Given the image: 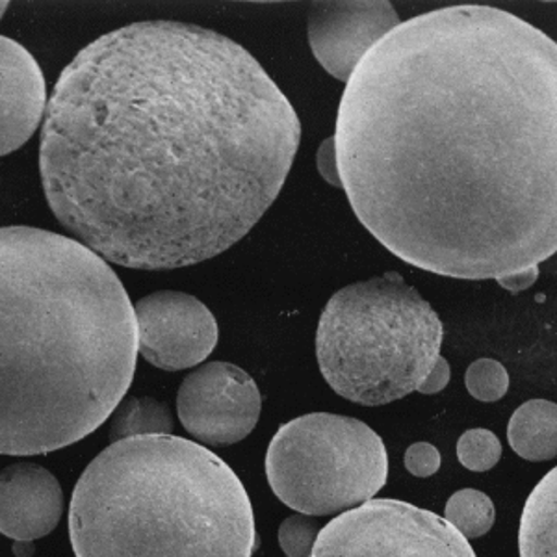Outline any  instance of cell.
Wrapping results in <instances>:
<instances>
[{"label":"cell","instance_id":"cell-1","mask_svg":"<svg viewBox=\"0 0 557 557\" xmlns=\"http://www.w3.org/2000/svg\"><path fill=\"white\" fill-rule=\"evenodd\" d=\"M359 222L411 267L500 278L557 253V44L491 7L399 23L335 131Z\"/></svg>","mask_w":557,"mask_h":557},{"label":"cell","instance_id":"cell-2","mask_svg":"<svg viewBox=\"0 0 557 557\" xmlns=\"http://www.w3.org/2000/svg\"><path fill=\"white\" fill-rule=\"evenodd\" d=\"M301 125L233 39L178 21L104 34L58 78L39 173L58 222L99 257L175 270L227 251L277 199Z\"/></svg>","mask_w":557,"mask_h":557},{"label":"cell","instance_id":"cell-3","mask_svg":"<svg viewBox=\"0 0 557 557\" xmlns=\"http://www.w3.org/2000/svg\"><path fill=\"white\" fill-rule=\"evenodd\" d=\"M0 451L44 456L101 428L139 351L134 305L107 260L44 228L0 233Z\"/></svg>","mask_w":557,"mask_h":557},{"label":"cell","instance_id":"cell-4","mask_svg":"<svg viewBox=\"0 0 557 557\" xmlns=\"http://www.w3.org/2000/svg\"><path fill=\"white\" fill-rule=\"evenodd\" d=\"M76 557H251L253 507L203 444L173 435L112 443L89 462L70 509Z\"/></svg>","mask_w":557,"mask_h":557},{"label":"cell","instance_id":"cell-5","mask_svg":"<svg viewBox=\"0 0 557 557\" xmlns=\"http://www.w3.org/2000/svg\"><path fill=\"white\" fill-rule=\"evenodd\" d=\"M443 322L396 272L346 286L325 305L317 331L323 380L338 396L375 407L424 385L441 359Z\"/></svg>","mask_w":557,"mask_h":557},{"label":"cell","instance_id":"cell-6","mask_svg":"<svg viewBox=\"0 0 557 557\" xmlns=\"http://www.w3.org/2000/svg\"><path fill=\"white\" fill-rule=\"evenodd\" d=\"M267 475L285 506L323 517L374 500L385 487L388 457L380 435L361 420L312 412L275 433Z\"/></svg>","mask_w":557,"mask_h":557},{"label":"cell","instance_id":"cell-7","mask_svg":"<svg viewBox=\"0 0 557 557\" xmlns=\"http://www.w3.org/2000/svg\"><path fill=\"white\" fill-rule=\"evenodd\" d=\"M311 557H478L448 520L394 498H377L323 525Z\"/></svg>","mask_w":557,"mask_h":557},{"label":"cell","instance_id":"cell-8","mask_svg":"<svg viewBox=\"0 0 557 557\" xmlns=\"http://www.w3.org/2000/svg\"><path fill=\"white\" fill-rule=\"evenodd\" d=\"M262 396L253 377L231 362H207L191 372L177 394L184 430L207 446L240 443L255 430Z\"/></svg>","mask_w":557,"mask_h":557},{"label":"cell","instance_id":"cell-9","mask_svg":"<svg viewBox=\"0 0 557 557\" xmlns=\"http://www.w3.org/2000/svg\"><path fill=\"white\" fill-rule=\"evenodd\" d=\"M139 354L152 367L177 372L214 351L218 323L207 305L184 292H154L134 305Z\"/></svg>","mask_w":557,"mask_h":557},{"label":"cell","instance_id":"cell-10","mask_svg":"<svg viewBox=\"0 0 557 557\" xmlns=\"http://www.w3.org/2000/svg\"><path fill=\"white\" fill-rule=\"evenodd\" d=\"M386 0L314 2L309 12V44L323 70L348 83L362 58L399 26Z\"/></svg>","mask_w":557,"mask_h":557},{"label":"cell","instance_id":"cell-11","mask_svg":"<svg viewBox=\"0 0 557 557\" xmlns=\"http://www.w3.org/2000/svg\"><path fill=\"white\" fill-rule=\"evenodd\" d=\"M64 494L57 478L34 462H17L0 475V532L33 543L57 528Z\"/></svg>","mask_w":557,"mask_h":557},{"label":"cell","instance_id":"cell-12","mask_svg":"<svg viewBox=\"0 0 557 557\" xmlns=\"http://www.w3.org/2000/svg\"><path fill=\"white\" fill-rule=\"evenodd\" d=\"M2 57V154L17 151L47 114L44 73L33 54L15 39L0 38Z\"/></svg>","mask_w":557,"mask_h":557},{"label":"cell","instance_id":"cell-13","mask_svg":"<svg viewBox=\"0 0 557 557\" xmlns=\"http://www.w3.org/2000/svg\"><path fill=\"white\" fill-rule=\"evenodd\" d=\"M520 557H557V467L525 500L519 530Z\"/></svg>","mask_w":557,"mask_h":557},{"label":"cell","instance_id":"cell-14","mask_svg":"<svg viewBox=\"0 0 557 557\" xmlns=\"http://www.w3.org/2000/svg\"><path fill=\"white\" fill-rule=\"evenodd\" d=\"M507 441L517 456L528 461L557 457V406L548 399H530L513 412Z\"/></svg>","mask_w":557,"mask_h":557},{"label":"cell","instance_id":"cell-15","mask_svg":"<svg viewBox=\"0 0 557 557\" xmlns=\"http://www.w3.org/2000/svg\"><path fill=\"white\" fill-rule=\"evenodd\" d=\"M175 430L172 412L165 404L154 398L128 396L121 401L112 417V443L127 438L172 435Z\"/></svg>","mask_w":557,"mask_h":557},{"label":"cell","instance_id":"cell-16","mask_svg":"<svg viewBox=\"0 0 557 557\" xmlns=\"http://www.w3.org/2000/svg\"><path fill=\"white\" fill-rule=\"evenodd\" d=\"M446 520L467 539H478L491 532L496 520L494 504L487 494L475 488H462L451 494L444 509Z\"/></svg>","mask_w":557,"mask_h":557},{"label":"cell","instance_id":"cell-17","mask_svg":"<svg viewBox=\"0 0 557 557\" xmlns=\"http://www.w3.org/2000/svg\"><path fill=\"white\" fill-rule=\"evenodd\" d=\"M500 457L502 444L493 431L475 428L465 431L457 441V459L472 472H487L498 465Z\"/></svg>","mask_w":557,"mask_h":557},{"label":"cell","instance_id":"cell-18","mask_svg":"<svg viewBox=\"0 0 557 557\" xmlns=\"http://www.w3.org/2000/svg\"><path fill=\"white\" fill-rule=\"evenodd\" d=\"M465 385L470 396L480 401H498L509 388V374L504 364L494 359H478L465 374Z\"/></svg>","mask_w":557,"mask_h":557},{"label":"cell","instance_id":"cell-19","mask_svg":"<svg viewBox=\"0 0 557 557\" xmlns=\"http://www.w3.org/2000/svg\"><path fill=\"white\" fill-rule=\"evenodd\" d=\"M320 535L311 515H292L278 528V545L286 557H311Z\"/></svg>","mask_w":557,"mask_h":557},{"label":"cell","instance_id":"cell-20","mask_svg":"<svg viewBox=\"0 0 557 557\" xmlns=\"http://www.w3.org/2000/svg\"><path fill=\"white\" fill-rule=\"evenodd\" d=\"M406 469L417 478H430L441 469V454L430 443H414L406 451Z\"/></svg>","mask_w":557,"mask_h":557},{"label":"cell","instance_id":"cell-21","mask_svg":"<svg viewBox=\"0 0 557 557\" xmlns=\"http://www.w3.org/2000/svg\"><path fill=\"white\" fill-rule=\"evenodd\" d=\"M318 168L323 177L327 178L331 184L343 188L341 181V172H338V160H336L335 138L327 139L318 152Z\"/></svg>","mask_w":557,"mask_h":557},{"label":"cell","instance_id":"cell-22","mask_svg":"<svg viewBox=\"0 0 557 557\" xmlns=\"http://www.w3.org/2000/svg\"><path fill=\"white\" fill-rule=\"evenodd\" d=\"M448 381H450V364H448V361H446L444 357H441L437 364H435V368H433V372H431V374L428 375V380L424 381V385L418 388V393H441V391H444L446 385H448Z\"/></svg>","mask_w":557,"mask_h":557},{"label":"cell","instance_id":"cell-23","mask_svg":"<svg viewBox=\"0 0 557 557\" xmlns=\"http://www.w3.org/2000/svg\"><path fill=\"white\" fill-rule=\"evenodd\" d=\"M537 277L539 267H533L528 268V270H522V272L511 273V275H506V277L496 278V281H498V285L504 286L506 290L519 294V292L530 288V286L537 281Z\"/></svg>","mask_w":557,"mask_h":557}]
</instances>
